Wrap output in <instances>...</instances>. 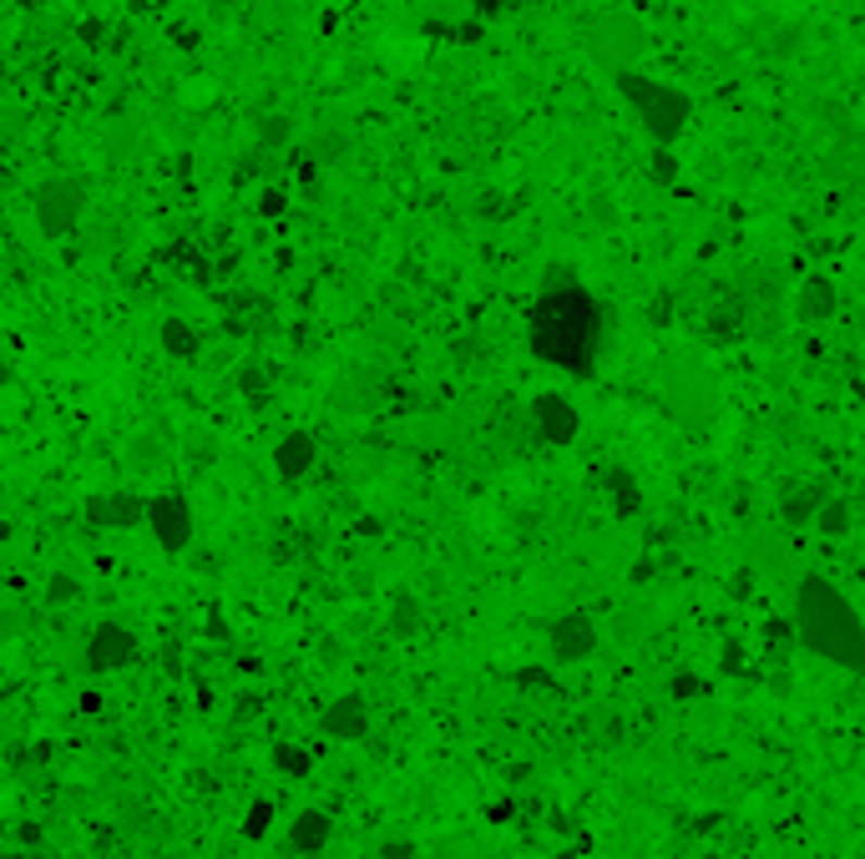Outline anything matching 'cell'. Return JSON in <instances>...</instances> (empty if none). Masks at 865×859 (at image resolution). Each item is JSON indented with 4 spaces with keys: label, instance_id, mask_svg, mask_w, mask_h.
<instances>
[{
    "label": "cell",
    "instance_id": "10",
    "mask_svg": "<svg viewBox=\"0 0 865 859\" xmlns=\"http://www.w3.org/2000/svg\"><path fill=\"white\" fill-rule=\"evenodd\" d=\"M547 647H552L557 662H582V657L598 647V627H592L587 612H562L557 622L547 627Z\"/></svg>",
    "mask_w": 865,
    "mask_h": 859
},
{
    "label": "cell",
    "instance_id": "3",
    "mask_svg": "<svg viewBox=\"0 0 865 859\" xmlns=\"http://www.w3.org/2000/svg\"><path fill=\"white\" fill-rule=\"evenodd\" d=\"M613 81H617V91H623V102L638 112V122H643V131L653 142L659 147L678 142V131L689 127V117H693L689 91L668 87V81H653V76H643V72H617Z\"/></svg>",
    "mask_w": 865,
    "mask_h": 859
},
{
    "label": "cell",
    "instance_id": "15",
    "mask_svg": "<svg viewBox=\"0 0 865 859\" xmlns=\"http://www.w3.org/2000/svg\"><path fill=\"white\" fill-rule=\"evenodd\" d=\"M158 339H162V354H173V359H198V350H203V339L192 334V324L183 319H162Z\"/></svg>",
    "mask_w": 865,
    "mask_h": 859
},
{
    "label": "cell",
    "instance_id": "5",
    "mask_svg": "<svg viewBox=\"0 0 865 859\" xmlns=\"http://www.w3.org/2000/svg\"><path fill=\"white\" fill-rule=\"evenodd\" d=\"M82 207H87V188L76 177H46L36 188V223H41L46 238H66L82 223Z\"/></svg>",
    "mask_w": 865,
    "mask_h": 859
},
{
    "label": "cell",
    "instance_id": "18",
    "mask_svg": "<svg viewBox=\"0 0 865 859\" xmlns=\"http://www.w3.org/2000/svg\"><path fill=\"white\" fill-rule=\"evenodd\" d=\"M607 495H613V506L623 510V516H628V510H638L643 506V495H638V481H632L628 470L623 466H613L607 470Z\"/></svg>",
    "mask_w": 865,
    "mask_h": 859
},
{
    "label": "cell",
    "instance_id": "13",
    "mask_svg": "<svg viewBox=\"0 0 865 859\" xmlns=\"http://www.w3.org/2000/svg\"><path fill=\"white\" fill-rule=\"evenodd\" d=\"M329 834H335V824H329L324 809H299L293 824H289V849H293V855H324Z\"/></svg>",
    "mask_w": 865,
    "mask_h": 859
},
{
    "label": "cell",
    "instance_id": "14",
    "mask_svg": "<svg viewBox=\"0 0 865 859\" xmlns=\"http://www.w3.org/2000/svg\"><path fill=\"white\" fill-rule=\"evenodd\" d=\"M794 314L805 324H825L830 314H836V289H830V278L810 274L800 289H794Z\"/></svg>",
    "mask_w": 865,
    "mask_h": 859
},
{
    "label": "cell",
    "instance_id": "25",
    "mask_svg": "<svg viewBox=\"0 0 865 859\" xmlns=\"http://www.w3.org/2000/svg\"><path fill=\"white\" fill-rule=\"evenodd\" d=\"M284 137H289V122H279V117H274V122H268V127H264V147L284 142Z\"/></svg>",
    "mask_w": 865,
    "mask_h": 859
},
{
    "label": "cell",
    "instance_id": "26",
    "mask_svg": "<svg viewBox=\"0 0 865 859\" xmlns=\"http://www.w3.org/2000/svg\"><path fill=\"white\" fill-rule=\"evenodd\" d=\"M238 390H264V375H259V365H249L243 375H238Z\"/></svg>",
    "mask_w": 865,
    "mask_h": 859
},
{
    "label": "cell",
    "instance_id": "12",
    "mask_svg": "<svg viewBox=\"0 0 865 859\" xmlns=\"http://www.w3.org/2000/svg\"><path fill=\"white\" fill-rule=\"evenodd\" d=\"M319 460V440L309 435V430H289L279 440V451H274V470H279V481H304L309 470Z\"/></svg>",
    "mask_w": 865,
    "mask_h": 859
},
{
    "label": "cell",
    "instance_id": "2",
    "mask_svg": "<svg viewBox=\"0 0 865 859\" xmlns=\"http://www.w3.org/2000/svg\"><path fill=\"white\" fill-rule=\"evenodd\" d=\"M794 637L845 672H865V622L830 577L810 571L794 586Z\"/></svg>",
    "mask_w": 865,
    "mask_h": 859
},
{
    "label": "cell",
    "instance_id": "29",
    "mask_svg": "<svg viewBox=\"0 0 865 859\" xmlns=\"http://www.w3.org/2000/svg\"><path fill=\"white\" fill-rule=\"evenodd\" d=\"M0 384H11V359L0 354Z\"/></svg>",
    "mask_w": 865,
    "mask_h": 859
},
{
    "label": "cell",
    "instance_id": "11",
    "mask_svg": "<svg viewBox=\"0 0 865 859\" xmlns=\"http://www.w3.org/2000/svg\"><path fill=\"white\" fill-rule=\"evenodd\" d=\"M319 733H329V738L350 743V738H365L369 733V708L360 693H339L329 708L319 713Z\"/></svg>",
    "mask_w": 865,
    "mask_h": 859
},
{
    "label": "cell",
    "instance_id": "20",
    "mask_svg": "<svg viewBox=\"0 0 865 859\" xmlns=\"http://www.w3.org/2000/svg\"><path fill=\"white\" fill-rule=\"evenodd\" d=\"M82 597V582H76V577H51V586H46V602H51V607H61V602H76Z\"/></svg>",
    "mask_w": 865,
    "mask_h": 859
},
{
    "label": "cell",
    "instance_id": "8",
    "mask_svg": "<svg viewBox=\"0 0 865 859\" xmlns=\"http://www.w3.org/2000/svg\"><path fill=\"white\" fill-rule=\"evenodd\" d=\"M137 657V637L122 622H97L87 637V668L91 672H117Z\"/></svg>",
    "mask_w": 865,
    "mask_h": 859
},
{
    "label": "cell",
    "instance_id": "21",
    "mask_svg": "<svg viewBox=\"0 0 865 859\" xmlns=\"http://www.w3.org/2000/svg\"><path fill=\"white\" fill-rule=\"evenodd\" d=\"M284 207H289V192H284V188H264V192H259V218H279Z\"/></svg>",
    "mask_w": 865,
    "mask_h": 859
},
{
    "label": "cell",
    "instance_id": "31",
    "mask_svg": "<svg viewBox=\"0 0 865 859\" xmlns=\"http://www.w3.org/2000/svg\"><path fill=\"white\" fill-rule=\"evenodd\" d=\"M293 859H324V855H293Z\"/></svg>",
    "mask_w": 865,
    "mask_h": 859
},
{
    "label": "cell",
    "instance_id": "24",
    "mask_svg": "<svg viewBox=\"0 0 865 859\" xmlns=\"http://www.w3.org/2000/svg\"><path fill=\"white\" fill-rule=\"evenodd\" d=\"M380 859H415V845H411V839H405V845H400V839H390V845L380 849Z\"/></svg>",
    "mask_w": 865,
    "mask_h": 859
},
{
    "label": "cell",
    "instance_id": "16",
    "mask_svg": "<svg viewBox=\"0 0 865 859\" xmlns=\"http://www.w3.org/2000/svg\"><path fill=\"white\" fill-rule=\"evenodd\" d=\"M274 769H279L284 779H309V773H314V754H309L304 743H279V748H274Z\"/></svg>",
    "mask_w": 865,
    "mask_h": 859
},
{
    "label": "cell",
    "instance_id": "28",
    "mask_svg": "<svg viewBox=\"0 0 865 859\" xmlns=\"http://www.w3.org/2000/svg\"><path fill=\"white\" fill-rule=\"evenodd\" d=\"M82 36H87L91 46H102V21H82Z\"/></svg>",
    "mask_w": 865,
    "mask_h": 859
},
{
    "label": "cell",
    "instance_id": "4",
    "mask_svg": "<svg viewBox=\"0 0 865 859\" xmlns=\"http://www.w3.org/2000/svg\"><path fill=\"white\" fill-rule=\"evenodd\" d=\"M582 46L602 72L617 76V72H632V61L643 56L648 36L628 11H602V15H587L582 21Z\"/></svg>",
    "mask_w": 865,
    "mask_h": 859
},
{
    "label": "cell",
    "instance_id": "9",
    "mask_svg": "<svg viewBox=\"0 0 865 859\" xmlns=\"http://www.w3.org/2000/svg\"><path fill=\"white\" fill-rule=\"evenodd\" d=\"M531 425H537V435H542L547 445H573L577 430H582V420H577V409L567 394H537V400H531Z\"/></svg>",
    "mask_w": 865,
    "mask_h": 859
},
{
    "label": "cell",
    "instance_id": "30",
    "mask_svg": "<svg viewBox=\"0 0 865 859\" xmlns=\"http://www.w3.org/2000/svg\"><path fill=\"white\" fill-rule=\"evenodd\" d=\"M476 5H481L486 15H491V11H501V0H476Z\"/></svg>",
    "mask_w": 865,
    "mask_h": 859
},
{
    "label": "cell",
    "instance_id": "7",
    "mask_svg": "<svg viewBox=\"0 0 865 859\" xmlns=\"http://www.w3.org/2000/svg\"><path fill=\"white\" fill-rule=\"evenodd\" d=\"M82 516H87L97 531H137V526H147V501L133 491H97V495H87Z\"/></svg>",
    "mask_w": 865,
    "mask_h": 859
},
{
    "label": "cell",
    "instance_id": "27",
    "mask_svg": "<svg viewBox=\"0 0 865 859\" xmlns=\"http://www.w3.org/2000/svg\"><path fill=\"white\" fill-rule=\"evenodd\" d=\"M486 819H491V824H506V819H512V799L491 804V809H486Z\"/></svg>",
    "mask_w": 865,
    "mask_h": 859
},
{
    "label": "cell",
    "instance_id": "23",
    "mask_svg": "<svg viewBox=\"0 0 865 859\" xmlns=\"http://www.w3.org/2000/svg\"><path fill=\"white\" fill-rule=\"evenodd\" d=\"M167 5H173V0H127V11L133 15H162Z\"/></svg>",
    "mask_w": 865,
    "mask_h": 859
},
{
    "label": "cell",
    "instance_id": "17",
    "mask_svg": "<svg viewBox=\"0 0 865 859\" xmlns=\"http://www.w3.org/2000/svg\"><path fill=\"white\" fill-rule=\"evenodd\" d=\"M815 526H820L825 536H851V506L840 495H825V506L815 510Z\"/></svg>",
    "mask_w": 865,
    "mask_h": 859
},
{
    "label": "cell",
    "instance_id": "19",
    "mask_svg": "<svg viewBox=\"0 0 865 859\" xmlns=\"http://www.w3.org/2000/svg\"><path fill=\"white\" fill-rule=\"evenodd\" d=\"M268 824H274V804L268 799H253L249 814H243V839H264Z\"/></svg>",
    "mask_w": 865,
    "mask_h": 859
},
{
    "label": "cell",
    "instance_id": "1",
    "mask_svg": "<svg viewBox=\"0 0 865 859\" xmlns=\"http://www.w3.org/2000/svg\"><path fill=\"white\" fill-rule=\"evenodd\" d=\"M527 344L531 354L552 369H567V375H592L602 350V308L598 299L577 283L573 274H547L537 304H531L527 319Z\"/></svg>",
    "mask_w": 865,
    "mask_h": 859
},
{
    "label": "cell",
    "instance_id": "6",
    "mask_svg": "<svg viewBox=\"0 0 865 859\" xmlns=\"http://www.w3.org/2000/svg\"><path fill=\"white\" fill-rule=\"evenodd\" d=\"M147 531H152V541H158L167 556L188 552L192 541V506L183 491H158L147 495Z\"/></svg>",
    "mask_w": 865,
    "mask_h": 859
},
{
    "label": "cell",
    "instance_id": "22",
    "mask_svg": "<svg viewBox=\"0 0 865 859\" xmlns=\"http://www.w3.org/2000/svg\"><path fill=\"white\" fill-rule=\"evenodd\" d=\"M411 627H415V602L400 597L396 602V632H411Z\"/></svg>",
    "mask_w": 865,
    "mask_h": 859
}]
</instances>
